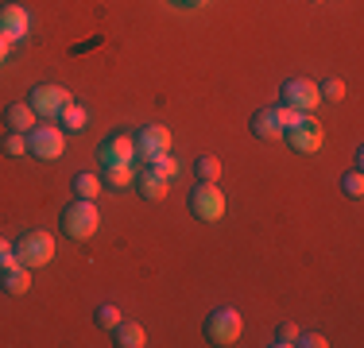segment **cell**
Instances as JSON below:
<instances>
[{
	"mask_svg": "<svg viewBox=\"0 0 364 348\" xmlns=\"http://www.w3.org/2000/svg\"><path fill=\"white\" fill-rule=\"evenodd\" d=\"M12 248H16V263L28 267V271H39V267H47L50 259H55V236H50V232H43V229L23 232Z\"/></svg>",
	"mask_w": 364,
	"mask_h": 348,
	"instance_id": "1",
	"label": "cell"
},
{
	"mask_svg": "<svg viewBox=\"0 0 364 348\" xmlns=\"http://www.w3.org/2000/svg\"><path fill=\"white\" fill-rule=\"evenodd\" d=\"M101 229V213H97V202H82L77 197L74 205H66L63 209V232L70 240H93V232Z\"/></svg>",
	"mask_w": 364,
	"mask_h": 348,
	"instance_id": "2",
	"label": "cell"
},
{
	"mask_svg": "<svg viewBox=\"0 0 364 348\" xmlns=\"http://www.w3.org/2000/svg\"><path fill=\"white\" fill-rule=\"evenodd\" d=\"M283 143H287L291 151H299V155H318L322 151L326 132H322V124L314 120V112H302L299 124L283 128Z\"/></svg>",
	"mask_w": 364,
	"mask_h": 348,
	"instance_id": "3",
	"label": "cell"
},
{
	"mask_svg": "<svg viewBox=\"0 0 364 348\" xmlns=\"http://www.w3.org/2000/svg\"><path fill=\"white\" fill-rule=\"evenodd\" d=\"M240 329H245V317L232 306H221L205 317V341L218 344V348H229V344L240 341Z\"/></svg>",
	"mask_w": 364,
	"mask_h": 348,
	"instance_id": "4",
	"label": "cell"
},
{
	"mask_svg": "<svg viewBox=\"0 0 364 348\" xmlns=\"http://www.w3.org/2000/svg\"><path fill=\"white\" fill-rule=\"evenodd\" d=\"M28 155H36L39 163H55L66 155V132L55 124H36L28 132Z\"/></svg>",
	"mask_w": 364,
	"mask_h": 348,
	"instance_id": "5",
	"label": "cell"
},
{
	"mask_svg": "<svg viewBox=\"0 0 364 348\" xmlns=\"http://www.w3.org/2000/svg\"><path fill=\"white\" fill-rule=\"evenodd\" d=\"M225 194L218 182H202V186H194V194H190V213L198 217L202 224H218L225 217Z\"/></svg>",
	"mask_w": 364,
	"mask_h": 348,
	"instance_id": "6",
	"label": "cell"
},
{
	"mask_svg": "<svg viewBox=\"0 0 364 348\" xmlns=\"http://www.w3.org/2000/svg\"><path fill=\"white\" fill-rule=\"evenodd\" d=\"M279 104L299 109V112H314L318 104H322V93H318V85L310 82V77H291L279 89Z\"/></svg>",
	"mask_w": 364,
	"mask_h": 348,
	"instance_id": "7",
	"label": "cell"
},
{
	"mask_svg": "<svg viewBox=\"0 0 364 348\" xmlns=\"http://www.w3.org/2000/svg\"><path fill=\"white\" fill-rule=\"evenodd\" d=\"M28 104L39 120H58V112L70 104V89H63V85H36Z\"/></svg>",
	"mask_w": 364,
	"mask_h": 348,
	"instance_id": "8",
	"label": "cell"
},
{
	"mask_svg": "<svg viewBox=\"0 0 364 348\" xmlns=\"http://www.w3.org/2000/svg\"><path fill=\"white\" fill-rule=\"evenodd\" d=\"M97 155H101V167H132V159H136V139L124 136V132H112V136L101 139Z\"/></svg>",
	"mask_w": 364,
	"mask_h": 348,
	"instance_id": "9",
	"label": "cell"
},
{
	"mask_svg": "<svg viewBox=\"0 0 364 348\" xmlns=\"http://www.w3.org/2000/svg\"><path fill=\"white\" fill-rule=\"evenodd\" d=\"M132 139H136V159L151 163V159H159V155L171 151V132L163 124H144Z\"/></svg>",
	"mask_w": 364,
	"mask_h": 348,
	"instance_id": "10",
	"label": "cell"
},
{
	"mask_svg": "<svg viewBox=\"0 0 364 348\" xmlns=\"http://www.w3.org/2000/svg\"><path fill=\"white\" fill-rule=\"evenodd\" d=\"M31 31V16L23 4H0V35L8 43H20Z\"/></svg>",
	"mask_w": 364,
	"mask_h": 348,
	"instance_id": "11",
	"label": "cell"
},
{
	"mask_svg": "<svg viewBox=\"0 0 364 348\" xmlns=\"http://www.w3.org/2000/svg\"><path fill=\"white\" fill-rule=\"evenodd\" d=\"M132 186H136V194H140L144 202H163V197H167V190H171V182L163 178V174H155L151 167H147L140 178L132 182Z\"/></svg>",
	"mask_w": 364,
	"mask_h": 348,
	"instance_id": "12",
	"label": "cell"
},
{
	"mask_svg": "<svg viewBox=\"0 0 364 348\" xmlns=\"http://www.w3.org/2000/svg\"><path fill=\"white\" fill-rule=\"evenodd\" d=\"M248 128H252V136L264 139V143H279V139H283V124L275 120V109H259Z\"/></svg>",
	"mask_w": 364,
	"mask_h": 348,
	"instance_id": "13",
	"label": "cell"
},
{
	"mask_svg": "<svg viewBox=\"0 0 364 348\" xmlns=\"http://www.w3.org/2000/svg\"><path fill=\"white\" fill-rule=\"evenodd\" d=\"M36 120H39V116L31 112V104H28V101H16V104H8V109H4V124H8V132H23V136H28Z\"/></svg>",
	"mask_w": 364,
	"mask_h": 348,
	"instance_id": "14",
	"label": "cell"
},
{
	"mask_svg": "<svg viewBox=\"0 0 364 348\" xmlns=\"http://www.w3.org/2000/svg\"><path fill=\"white\" fill-rule=\"evenodd\" d=\"M112 337H117V348H144L147 344V333H144V325L140 321H128V317H120V325L112 329Z\"/></svg>",
	"mask_w": 364,
	"mask_h": 348,
	"instance_id": "15",
	"label": "cell"
},
{
	"mask_svg": "<svg viewBox=\"0 0 364 348\" xmlns=\"http://www.w3.org/2000/svg\"><path fill=\"white\" fill-rule=\"evenodd\" d=\"M0 283H4L8 294L20 298V294L31 290V271H28V267H20V263H12V267H4V278H0Z\"/></svg>",
	"mask_w": 364,
	"mask_h": 348,
	"instance_id": "16",
	"label": "cell"
},
{
	"mask_svg": "<svg viewBox=\"0 0 364 348\" xmlns=\"http://www.w3.org/2000/svg\"><path fill=\"white\" fill-rule=\"evenodd\" d=\"M105 190V182H101V174H93V170H82V174H74V194L82 197V202H97V194Z\"/></svg>",
	"mask_w": 364,
	"mask_h": 348,
	"instance_id": "17",
	"label": "cell"
},
{
	"mask_svg": "<svg viewBox=\"0 0 364 348\" xmlns=\"http://www.w3.org/2000/svg\"><path fill=\"white\" fill-rule=\"evenodd\" d=\"M58 120H63V132H85V124H90V112L82 109V104H66L63 112H58Z\"/></svg>",
	"mask_w": 364,
	"mask_h": 348,
	"instance_id": "18",
	"label": "cell"
},
{
	"mask_svg": "<svg viewBox=\"0 0 364 348\" xmlns=\"http://www.w3.org/2000/svg\"><path fill=\"white\" fill-rule=\"evenodd\" d=\"M101 182H105V190H124L132 186V167H101Z\"/></svg>",
	"mask_w": 364,
	"mask_h": 348,
	"instance_id": "19",
	"label": "cell"
},
{
	"mask_svg": "<svg viewBox=\"0 0 364 348\" xmlns=\"http://www.w3.org/2000/svg\"><path fill=\"white\" fill-rule=\"evenodd\" d=\"M194 174H198V182H221V159L218 155H198Z\"/></svg>",
	"mask_w": 364,
	"mask_h": 348,
	"instance_id": "20",
	"label": "cell"
},
{
	"mask_svg": "<svg viewBox=\"0 0 364 348\" xmlns=\"http://www.w3.org/2000/svg\"><path fill=\"white\" fill-rule=\"evenodd\" d=\"M120 317H124V310L112 306V302H101V306H97V325H101V329H109V333L120 325Z\"/></svg>",
	"mask_w": 364,
	"mask_h": 348,
	"instance_id": "21",
	"label": "cell"
},
{
	"mask_svg": "<svg viewBox=\"0 0 364 348\" xmlns=\"http://www.w3.org/2000/svg\"><path fill=\"white\" fill-rule=\"evenodd\" d=\"M318 93H322V101H333V104H341L345 97H349V89H345L341 77H329V82H322V85H318Z\"/></svg>",
	"mask_w": 364,
	"mask_h": 348,
	"instance_id": "22",
	"label": "cell"
},
{
	"mask_svg": "<svg viewBox=\"0 0 364 348\" xmlns=\"http://www.w3.org/2000/svg\"><path fill=\"white\" fill-rule=\"evenodd\" d=\"M4 155H8V159H23V155H28V136H23V132H8L4 136Z\"/></svg>",
	"mask_w": 364,
	"mask_h": 348,
	"instance_id": "23",
	"label": "cell"
},
{
	"mask_svg": "<svg viewBox=\"0 0 364 348\" xmlns=\"http://www.w3.org/2000/svg\"><path fill=\"white\" fill-rule=\"evenodd\" d=\"M294 337H299V325H294V321H283V325L275 329L272 344H275V348H291V344H294Z\"/></svg>",
	"mask_w": 364,
	"mask_h": 348,
	"instance_id": "24",
	"label": "cell"
},
{
	"mask_svg": "<svg viewBox=\"0 0 364 348\" xmlns=\"http://www.w3.org/2000/svg\"><path fill=\"white\" fill-rule=\"evenodd\" d=\"M151 170H155V174H163L167 182H171V178H178V163L171 159V151H167V155H159V159H151Z\"/></svg>",
	"mask_w": 364,
	"mask_h": 348,
	"instance_id": "25",
	"label": "cell"
},
{
	"mask_svg": "<svg viewBox=\"0 0 364 348\" xmlns=\"http://www.w3.org/2000/svg\"><path fill=\"white\" fill-rule=\"evenodd\" d=\"M341 190H345L349 197H360V194H364V174H360V170H349V174L341 178Z\"/></svg>",
	"mask_w": 364,
	"mask_h": 348,
	"instance_id": "26",
	"label": "cell"
},
{
	"mask_svg": "<svg viewBox=\"0 0 364 348\" xmlns=\"http://www.w3.org/2000/svg\"><path fill=\"white\" fill-rule=\"evenodd\" d=\"M294 344H299V348H326L329 341H326L322 333H302V329H299V337H294Z\"/></svg>",
	"mask_w": 364,
	"mask_h": 348,
	"instance_id": "27",
	"label": "cell"
},
{
	"mask_svg": "<svg viewBox=\"0 0 364 348\" xmlns=\"http://www.w3.org/2000/svg\"><path fill=\"white\" fill-rule=\"evenodd\" d=\"M299 116L302 112L299 109H287V104H275V120H279L283 128H291V124H299Z\"/></svg>",
	"mask_w": 364,
	"mask_h": 348,
	"instance_id": "28",
	"label": "cell"
},
{
	"mask_svg": "<svg viewBox=\"0 0 364 348\" xmlns=\"http://www.w3.org/2000/svg\"><path fill=\"white\" fill-rule=\"evenodd\" d=\"M12 263H16V248L0 236V271H4V267H12Z\"/></svg>",
	"mask_w": 364,
	"mask_h": 348,
	"instance_id": "29",
	"label": "cell"
},
{
	"mask_svg": "<svg viewBox=\"0 0 364 348\" xmlns=\"http://www.w3.org/2000/svg\"><path fill=\"white\" fill-rule=\"evenodd\" d=\"M8 50H12V43H8V39H4V35H0V66H4V62H8Z\"/></svg>",
	"mask_w": 364,
	"mask_h": 348,
	"instance_id": "30",
	"label": "cell"
},
{
	"mask_svg": "<svg viewBox=\"0 0 364 348\" xmlns=\"http://www.w3.org/2000/svg\"><path fill=\"white\" fill-rule=\"evenodd\" d=\"M175 4H182V8H202L205 0H175Z\"/></svg>",
	"mask_w": 364,
	"mask_h": 348,
	"instance_id": "31",
	"label": "cell"
},
{
	"mask_svg": "<svg viewBox=\"0 0 364 348\" xmlns=\"http://www.w3.org/2000/svg\"><path fill=\"white\" fill-rule=\"evenodd\" d=\"M310 4H322V0H310Z\"/></svg>",
	"mask_w": 364,
	"mask_h": 348,
	"instance_id": "32",
	"label": "cell"
}]
</instances>
